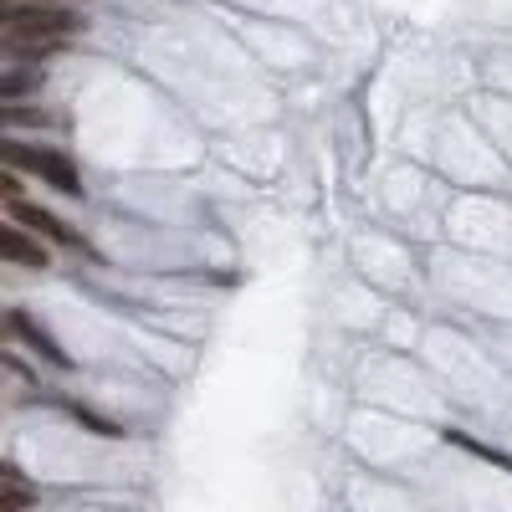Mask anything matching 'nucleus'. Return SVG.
<instances>
[{
  "label": "nucleus",
  "mask_w": 512,
  "mask_h": 512,
  "mask_svg": "<svg viewBox=\"0 0 512 512\" xmlns=\"http://www.w3.org/2000/svg\"><path fill=\"white\" fill-rule=\"evenodd\" d=\"M6 318H11V328H16L21 338H26V344H31V349H41V354H47V359H52L57 369H67V364H72V359H67V354H62V349L52 344V338H47V333H41V328H36V323L26 318V313H6Z\"/></svg>",
  "instance_id": "obj_5"
},
{
  "label": "nucleus",
  "mask_w": 512,
  "mask_h": 512,
  "mask_svg": "<svg viewBox=\"0 0 512 512\" xmlns=\"http://www.w3.org/2000/svg\"><path fill=\"white\" fill-rule=\"evenodd\" d=\"M82 26L77 11H67L62 0H21V6H11L6 0V31L11 36H47V41H62Z\"/></svg>",
  "instance_id": "obj_1"
},
{
  "label": "nucleus",
  "mask_w": 512,
  "mask_h": 512,
  "mask_svg": "<svg viewBox=\"0 0 512 512\" xmlns=\"http://www.w3.org/2000/svg\"><path fill=\"white\" fill-rule=\"evenodd\" d=\"M6 159L21 164V169H31V175H41L47 185H57L62 195H77V190H82V185H77V169H72L67 154H57V149H36V144L6 139Z\"/></svg>",
  "instance_id": "obj_2"
},
{
  "label": "nucleus",
  "mask_w": 512,
  "mask_h": 512,
  "mask_svg": "<svg viewBox=\"0 0 512 512\" xmlns=\"http://www.w3.org/2000/svg\"><path fill=\"white\" fill-rule=\"evenodd\" d=\"M0 256L16 262V267H47V246L31 241L26 226H11V221H6V231H0Z\"/></svg>",
  "instance_id": "obj_4"
},
{
  "label": "nucleus",
  "mask_w": 512,
  "mask_h": 512,
  "mask_svg": "<svg viewBox=\"0 0 512 512\" xmlns=\"http://www.w3.org/2000/svg\"><path fill=\"white\" fill-rule=\"evenodd\" d=\"M11 205V221L16 226H26V231H36V236H52V241H62V246H77V236H72V226L67 221H57L52 210H41V205H31V200H6Z\"/></svg>",
  "instance_id": "obj_3"
},
{
  "label": "nucleus",
  "mask_w": 512,
  "mask_h": 512,
  "mask_svg": "<svg viewBox=\"0 0 512 512\" xmlns=\"http://www.w3.org/2000/svg\"><path fill=\"white\" fill-rule=\"evenodd\" d=\"M36 502V492L31 487H21V477L16 472H6V492H0V512H26Z\"/></svg>",
  "instance_id": "obj_6"
}]
</instances>
